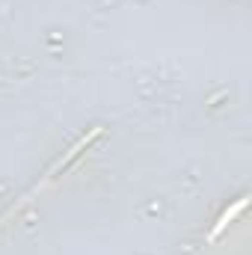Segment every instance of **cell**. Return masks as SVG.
<instances>
[{
  "mask_svg": "<svg viewBox=\"0 0 252 255\" xmlns=\"http://www.w3.org/2000/svg\"><path fill=\"white\" fill-rule=\"evenodd\" d=\"M244 205H247V202H244V199H241V202H238V205H235V208H232V211H226V214H223V220H220V223H217V229H214V232H211V238H217V235H220V232H223V229H226V223H229V220H235V217H238V211H241V208H244Z\"/></svg>",
  "mask_w": 252,
  "mask_h": 255,
  "instance_id": "1",
  "label": "cell"
}]
</instances>
